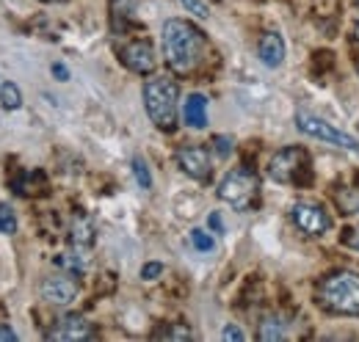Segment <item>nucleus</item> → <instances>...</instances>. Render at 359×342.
Returning <instances> with one entry per match:
<instances>
[{"instance_id": "obj_7", "label": "nucleus", "mask_w": 359, "mask_h": 342, "mask_svg": "<svg viewBox=\"0 0 359 342\" xmlns=\"http://www.w3.org/2000/svg\"><path fill=\"white\" fill-rule=\"evenodd\" d=\"M290 218H293L296 229H302L307 238H320L332 229V215L318 202H296L290 207Z\"/></svg>"}, {"instance_id": "obj_2", "label": "nucleus", "mask_w": 359, "mask_h": 342, "mask_svg": "<svg viewBox=\"0 0 359 342\" xmlns=\"http://www.w3.org/2000/svg\"><path fill=\"white\" fill-rule=\"evenodd\" d=\"M144 108L152 125L163 132L177 128L180 114V88L169 78H152L144 83Z\"/></svg>"}, {"instance_id": "obj_3", "label": "nucleus", "mask_w": 359, "mask_h": 342, "mask_svg": "<svg viewBox=\"0 0 359 342\" xmlns=\"http://www.w3.org/2000/svg\"><path fill=\"white\" fill-rule=\"evenodd\" d=\"M320 303L334 315L359 317V273L337 271L326 276L320 285Z\"/></svg>"}, {"instance_id": "obj_18", "label": "nucleus", "mask_w": 359, "mask_h": 342, "mask_svg": "<svg viewBox=\"0 0 359 342\" xmlns=\"http://www.w3.org/2000/svg\"><path fill=\"white\" fill-rule=\"evenodd\" d=\"M337 205L351 215H359V191L357 188H348V191H340L337 193Z\"/></svg>"}, {"instance_id": "obj_28", "label": "nucleus", "mask_w": 359, "mask_h": 342, "mask_svg": "<svg viewBox=\"0 0 359 342\" xmlns=\"http://www.w3.org/2000/svg\"><path fill=\"white\" fill-rule=\"evenodd\" d=\"M208 224H210V229H213L216 235H222V232H224V224H222V215H219V213H210Z\"/></svg>"}, {"instance_id": "obj_20", "label": "nucleus", "mask_w": 359, "mask_h": 342, "mask_svg": "<svg viewBox=\"0 0 359 342\" xmlns=\"http://www.w3.org/2000/svg\"><path fill=\"white\" fill-rule=\"evenodd\" d=\"M133 174H135V182H138L144 191L152 188V174H149V166L144 163V158H133Z\"/></svg>"}, {"instance_id": "obj_14", "label": "nucleus", "mask_w": 359, "mask_h": 342, "mask_svg": "<svg viewBox=\"0 0 359 342\" xmlns=\"http://www.w3.org/2000/svg\"><path fill=\"white\" fill-rule=\"evenodd\" d=\"M257 53H260V61H263L269 69H276V67H282V61H285V39H282L276 31H269V34H263Z\"/></svg>"}, {"instance_id": "obj_26", "label": "nucleus", "mask_w": 359, "mask_h": 342, "mask_svg": "<svg viewBox=\"0 0 359 342\" xmlns=\"http://www.w3.org/2000/svg\"><path fill=\"white\" fill-rule=\"evenodd\" d=\"M161 273H163V265H161V262H147V265L141 268V279H147V282L158 279Z\"/></svg>"}, {"instance_id": "obj_19", "label": "nucleus", "mask_w": 359, "mask_h": 342, "mask_svg": "<svg viewBox=\"0 0 359 342\" xmlns=\"http://www.w3.org/2000/svg\"><path fill=\"white\" fill-rule=\"evenodd\" d=\"M191 246H194L196 252H213L216 240H213V235L205 232V229H191Z\"/></svg>"}, {"instance_id": "obj_13", "label": "nucleus", "mask_w": 359, "mask_h": 342, "mask_svg": "<svg viewBox=\"0 0 359 342\" xmlns=\"http://www.w3.org/2000/svg\"><path fill=\"white\" fill-rule=\"evenodd\" d=\"M182 122L188 128L202 130L208 125V97L205 94H188L182 102Z\"/></svg>"}, {"instance_id": "obj_31", "label": "nucleus", "mask_w": 359, "mask_h": 342, "mask_svg": "<svg viewBox=\"0 0 359 342\" xmlns=\"http://www.w3.org/2000/svg\"><path fill=\"white\" fill-rule=\"evenodd\" d=\"M354 39H357V44H359V22H357V28H354Z\"/></svg>"}, {"instance_id": "obj_27", "label": "nucleus", "mask_w": 359, "mask_h": 342, "mask_svg": "<svg viewBox=\"0 0 359 342\" xmlns=\"http://www.w3.org/2000/svg\"><path fill=\"white\" fill-rule=\"evenodd\" d=\"M222 340H226V342H243L246 340V334H243V331H241V329H238V326H232V323H229V326H226L224 331H222Z\"/></svg>"}, {"instance_id": "obj_29", "label": "nucleus", "mask_w": 359, "mask_h": 342, "mask_svg": "<svg viewBox=\"0 0 359 342\" xmlns=\"http://www.w3.org/2000/svg\"><path fill=\"white\" fill-rule=\"evenodd\" d=\"M53 75H55L58 81H69V69H67L64 64H53Z\"/></svg>"}, {"instance_id": "obj_25", "label": "nucleus", "mask_w": 359, "mask_h": 342, "mask_svg": "<svg viewBox=\"0 0 359 342\" xmlns=\"http://www.w3.org/2000/svg\"><path fill=\"white\" fill-rule=\"evenodd\" d=\"M343 246L346 249H354V252H359V226H348V229H343Z\"/></svg>"}, {"instance_id": "obj_23", "label": "nucleus", "mask_w": 359, "mask_h": 342, "mask_svg": "<svg viewBox=\"0 0 359 342\" xmlns=\"http://www.w3.org/2000/svg\"><path fill=\"white\" fill-rule=\"evenodd\" d=\"M158 337H161V340H194L191 329H185V326H169V329H163Z\"/></svg>"}, {"instance_id": "obj_15", "label": "nucleus", "mask_w": 359, "mask_h": 342, "mask_svg": "<svg viewBox=\"0 0 359 342\" xmlns=\"http://www.w3.org/2000/svg\"><path fill=\"white\" fill-rule=\"evenodd\" d=\"M55 265L64 268V271L72 273V276H81V273H86V268H89V254L72 249V252H67V254L55 256Z\"/></svg>"}, {"instance_id": "obj_16", "label": "nucleus", "mask_w": 359, "mask_h": 342, "mask_svg": "<svg viewBox=\"0 0 359 342\" xmlns=\"http://www.w3.org/2000/svg\"><path fill=\"white\" fill-rule=\"evenodd\" d=\"M287 337V331H285V323H282V317H276V315H269V317H263V323H260V331H257V340L263 342H279Z\"/></svg>"}, {"instance_id": "obj_17", "label": "nucleus", "mask_w": 359, "mask_h": 342, "mask_svg": "<svg viewBox=\"0 0 359 342\" xmlns=\"http://www.w3.org/2000/svg\"><path fill=\"white\" fill-rule=\"evenodd\" d=\"M0 105L6 111H17L22 105V94H20V88L11 83V81H6V83L0 86Z\"/></svg>"}, {"instance_id": "obj_30", "label": "nucleus", "mask_w": 359, "mask_h": 342, "mask_svg": "<svg viewBox=\"0 0 359 342\" xmlns=\"http://www.w3.org/2000/svg\"><path fill=\"white\" fill-rule=\"evenodd\" d=\"M0 340H3V342L17 340V334H14V329H8V323H0Z\"/></svg>"}, {"instance_id": "obj_21", "label": "nucleus", "mask_w": 359, "mask_h": 342, "mask_svg": "<svg viewBox=\"0 0 359 342\" xmlns=\"http://www.w3.org/2000/svg\"><path fill=\"white\" fill-rule=\"evenodd\" d=\"M17 232V215L8 205H0V235H14Z\"/></svg>"}, {"instance_id": "obj_32", "label": "nucleus", "mask_w": 359, "mask_h": 342, "mask_svg": "<svg viewBox=\"0 0 359 342\" xmlns=\"http://www.w3.org/2000/svg\"><path fill=\"white\" fill-rule=\"evenodd\" d=\"M45 3H64V0H45Z\"/></svg>"}, {"instance_id": "obj_10", "label": "nucleus", "mask_w": 359, "mask_h": 342, "mask_svg": "<svg viewBox=\"0 0 359 342\" xmlns=\"http://www.w3.org/2000/svg\"><path fill=\"white\" fill-rule=\"evenodd\" d=\"M78 282L69 273H53L42 282V299L50 306H69L72 301L78 299Z\"/></svg>"}, {"instance_id": "obj_12", "label": "nucleus", "mask_w": 359, "mask_h": 342, "mask_svg": "<svg viewBox=\"0 0 359 342\" xmlns=\"http://www.w3.org/2000/svg\"><path fill=\"white\" fill-rule=\"evenodd\" d=\"M94 221L86 213H78L72 218V226H69V246L75 252H83L89 254L91 246H94Z\"/></svg>"}, {"instance_id": "obj_1", "label": "nucleus", "mask_w": 359, "mask_h": 342, "mask_svg": "<svg viewBox=\"0 0 359 342\" xmlns=\"http://www.w3.org/2000/svg\"><path fill=\"white\" fill-rule=\"evenodd\" d=\"M163 61L175 75H191L205 53V34L188 20H166L161 31Z\"/></svg>"}, {"instance_id": "obj_6", "label": "nucleus", "mask_w": 359, "mask_h": 342, "mask_svg": "<svg viewBox=\"0 0 359 342\" xmlns=\"http://www.w3.org/2000/svg\"><path fill=\"white\" fill-rule=\"evenodd\" d=\"M296 128L302 130L304 135H313V138H320L326 144H334L340 149H348V152H359V141L354 135L337 130L334 125H329L326 119L315 116V114H307V111H299L296 114Z\"/></svg>"}, {"instance_id": "obj_24", "label": "nucleus", "mask_w": 359, "mask_h": 342, "mask_svg": "<svg viewBox=\"0 0 359 342\" xmlns=\"http://www.w3.org/2000/svg\"><path fill=\"white\" fill-rule=\"evenodd\" d=\"M213 146H216V155L219 158H229L232 155V138L229 135H216L213 138Z\"/></svg>"}, {"instance_id": "obj_5", "label": "nucleus", "mask_w": 359, "mask_h": 342, "mask_svg": "<svg viewBox=\"0 0 359 342\" xmlns=\"http://www.w3.org/2000/svg\"><path fill=\"white\" fill-rule=\"evenodd\" d=\"M269 177L279 185H307L310 171V155L302 146H285L269 160Z\"/></svg>"}, {"instance_id": "obj_22", "label": "nucleus", "mask_w": 359, "mask_h": 342, "mask_svg": "<svg viewBox=\"0 0 359 342\" xmlns=\"http://www.w3.org/2000/svg\"><path fill=\"white\" fill-rule=\"evenodd\" d=\"M180 3H182V8H185L188 14H194V17H199V20H208V14H210V8H208L205 0H180Z\"/></svg>"}, {"instance_id": "obj_33", "label": "nucleus", "mask_w": 359, "mask_h": 342, "mask_svg": "<svg viewBox=\"0 0 359 342\" xmlns=\"http://www.w3.org/2000/svg\"><path fill=\"white\" fill-rule=\"evenodd\" d=\"M357 69H359V64H357Z\"/></svg>"}, {"instance_id": "obj_8", "label": "nucleus", "mask_w": 359, "mask_h": 342, "mask_svg": "<svg viewBox=\"0 0 359 342\" xmlns=\"http://www.w3.org/2000/svg\"><path fill=\"white\" fill-rule=\"evenodd\" d=\"M47 340L53 342H83L94 340V329L86 317L81 315H64L53 323V329L47 331Z\"/></svg>"}, {"instance_id": "obj_9", "label": "nucleus", "mask_w": 359, "mask_h": 342, "mask_svg": "<svg viewBox=\"0 0 359 342\" xmlns=\"http://www.w3.org/2000/svg\"><path fill=\"white\" fill-rule=\"evenodd\" d=\"M122 64L135 72V75H152L155 67H158V58H155V50L147 39H135V42H128L119 53Z\"/></svg>"}, {"instance_id": "obj_11", "label": "nucleus", "mask_w": 359, "mask_h": 342, "mask_svg": "<svg viewBox=\"0 0 359 342\" xmlns=\"http://www.w3.org/2000/svg\"><path fill=\"white\" fill-rule=\"evenodd\" d=\"M177 166L191 179H199L205 182L210 177V152L205 146H196V144H188V146H180L177 149Z\"/></svg>"}, {"instance_id": "obj_4", "label": "nucleus", "mask_w": 359, "mask_h": 342, "mask_svg": "<svg viewBox=\"0 0 359 342\" xmlns=\"http://www.w3.org/2000/svg\"><path fill=\"white\" fill-rule=\"evenodd\" d=\"M219 199L224 205H229L232 210H241V213L252 210L257 205V199H260V179H257V174L252 169H246V166L232 169L219 182Z\"/></svg>"}]
</instances>
